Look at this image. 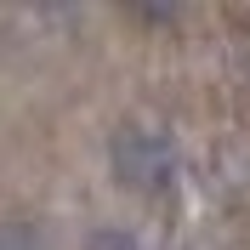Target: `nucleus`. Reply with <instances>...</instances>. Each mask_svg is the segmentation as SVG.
I'll return each instance as SVG.
<instances>
[{
  "mask_svg": "<svg viewBox=\"0 0 250 250\" xmlns=\"http://www.w3.org/2000/svg\"><path fill=\"white\" fill-rule=\"evenodd\" d=\"M114 171L137 193H159L176 176V142L159 125H125L120 137H114Z\"/></svg>",
  "mask_w": 250,
  "mask_h": 250,
  "instance_id": "1",
  "label": "nucleus"
},
{
  "mask_svg": "<svg viewBox=\"0 0 250 250\" xmlns=\"http://www.w3.org/2000/svg\"><path fill=\"white\" fill-rule=\"evenodd\" d=\"M91 250H137V245H131L125 233H114V228H108V233H97V239H91Z\"/></svg>",
  "mask_w": 250,
  "mask_h": 250,
  "instance_id": "2",
  "label": "nucleus"
}]
</instances>
